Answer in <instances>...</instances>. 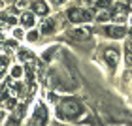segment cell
<instances>
[{
	"mask_svg": "<svg viewBox=\"0 0 132 126\" xmlns=\"http://www.w3.org/2000/svg\"><path fill=\"white\" fill-rule=\"evenodd\" d=\"M57 113L62 119H76V117H79L83 113V105L77 100H62L61 105H59V109H57Z\"/></svg>",
	"mask_w": 132,
	"mask_h": 126,
	"instance_id": "6da1fadb",
	"label": "cell"
},
{
	"mask_svg": "<svg viewBox=\"0 0 132 126\" xmlns=\"http://www.w3.org/2000/svg\"><path fill=\"white\" fill-rule=\"evenodd\" d=\"M68 19L72 23H85V21L93 19V13L89 10H83V8H70L68 10Z\"/></svg>",
	"mask_w": 132,
	"mask_h": 126,
	"instance_id": "7a4b0ae2",
	"label": "cell"
},
{
	"mask_svg": "<svg viewBox=\"0 0 132 126\" xmlns=\"http://www.w3.org/2000/svg\"><path fill=\"white\" fill-rule=\"evenodd\" d=\"M102 34L110 36V38H123V36L127 34V30H125L123 26H104Z\"/></svg>",
	"mask_w": 132,
	"mask_h": 126,
	"instance_id": "3957f363",
	"label": "cell"
},
{
	"mask_svg": "<svg viewBox=\"0 0 132 126\" xmlns=\"http://www.w3.org/2000/svg\"><path fill=\"white\" fill-rule=\"evenodd\" d=\"M45 122H47V109L38 107L34 113V126H45Z\"/></svg>",
	"mask_w": 132,
	"mask_h": 126,
	"instance_id": "277c9868",
	"label": "cell"
},
{
	"mask_svg": "<svg viewBox=\"0 0 132 126\" xmlns=\"http://www.w3.org/2000/svg\"><path fill=\"white\" fill-rule=\"evenodd\" d=\"M104 60L111 66V68H115V64H117V60H119V53L115 51V49H106L104 51Z\"/></svg>",
	"mask_w": 132,
	"mask_h": 126,
	"instance_id": "5b68a950",
	"label": "cell"
},
{
	"mask_svg": "<svg viewBox=\"0 0 132 126\" xmlns=\"http://www.w3.org/2000/svg\"><path fill=\"white\" fill-rule=\"evenodd\" d=\"M70 36H72L74 40L83 41V40H89V36H91V30H89V28H74V30L70 32Z\"/></svg>",
	"mask_w": 132,
	"mask_h": 126,
	"instance_id": "8992f818",
	"label": "cell"
},
{
	"mask_svg": "<svg viewBox=\"0 0 132 126\" xmlns=\"http://www.w3.org/2000/svg\"><path fill=\"white\" fill-rule=\"evenodd\" d=\"M32 11H34L36 15H47L49 8H47V4H44V2H34V6H32Z\"/></svg>",
	"mask_w": 132,
	"mask_h": 126,
	"instance_id": "52a82bcc",
	"label": "cell"
},
{
	"mask_svg": "<svg viewBox=\"0 0 132 126\" xmlns=\"http://www.w3.org/2000/svg\"><path fill=\"white\" fill-rule=\"evenodd\" d=\"M42 32L44 34H53L55 32V21L53 19H45L42 23Z\"/></svg>",
	"mask_w": 132,
	"mask_h": 126,
	"instance_id": "ba28073f",
	"label": "cell"
},
{
	"mask_svg": "<svg viewBox=\"0 0 132 126\" xmlns=\"http://www.w3.org/2000/svg\"><path fill=\"white\" fill-rule=\"evenodd\" d=\"M21 21H23V25H25V26H28V28H30V26H34V13H28V11H27V13H23V17H21Z\"/></svg>",
	"mask_w": 132,
	"mask_h": 126,
	"instance_id": "9c48e42d",
	"label": "cell"
},
{
	"mask_svg": "<svg viewBox=\"0 0 132 126\" xmlns=\"http://www.w3.org/2000/svg\"><path fill=\"white\" fill-rule=\"evenodd\" d=\"M0 19H2L4 23H8V25H15V17H11L8 13H2V15H0Z\"/></svg>",
	"mask_w": 132,
	"mask_h": 126,
	"instance_id": "30bf717a",
	"label": "cell"
},
{
	"mask_svg": "<svg viewBox=\"0 0 132 126\" xmlns=\"http://www.w3.org/2000/svg\"><path fill=\"white\" fill-rule=\"evenodd\" d=\"M6 66H8V58H6V57H0V77H2Z\"/></svg>",
	"mask_w": 132,
	"mask_h": 126,
	"instance_id": "8fae6325",
	"label": "cell"
},
{
	"mask_svg": "<svg viewBox=\"0 0 132 126\" xmlns=\"http://www.w3.org/2000/svg\"><path fill=\"white\" fill-rule=\"evenodd\" d=\"M19 57L23 58V60H32V58H34V57H32V53H28V51H21V53H19Z\"/></svg>",
	"mask_w": 132,
	"mask_h": 126,
	"instance_id": "7c38bea8",
	"label": "cell"
},
{
	"mask_svg": "<svg viewBox=\"0 0 132 126\" xmlns=\"http://www.w3.org/2000/svg\"><path fill=\"white\" fill-rule=\"evenodd\" d=\"M110 4H111L110 0H98V2H96V6H98L100 10H102V8H104V10H106V8H110Z\"/></svg>",
	"mask_w": 132,
	"mask_h": 126,
	"instance_id": "4fadbf2b",
	"label": "cell"
},
{
	"mask_svg": "<svg viewBox=\"0 0 132 126\" xmlns=\"http://www.w3.org/2000/svg\"><path fill=\"white\" fill-rule=\"evenodd\" d=\"M96 19H98L100 23H106L108 19H110V15H108L106 11H102V13H98V17H96Z\"/></svg>",
	"mask_w": 132,
	"mask_h": 126,
	"instance_id": "5bb4252c",
	"label": "cell"
},
{
	"mask_svg": "<svg viewBox=\"0 0 132 126\" xmlns=\"http://www.w3.org/2000/svg\"><path fill=\"white\" fill-rule=\"evenodd\" d=\"M6 109H13V107H15V100H6Z\"/></svg>",
	"mask_w": 132,
	"mask_h": 126,
	"instance_id": "9a60e30c",
	"label": "cell"
},
{
	"mask_svg": "<svg viewBox=\"0 0 132 126\" xmlns=\"http://www.w3.org/2000/svg\"><path fill=\"white\" fill-rule=\"evenodd\" d=\"M55 49H57V47H51L49 51H45V55H44V60H49V57L53 55V53H55Z\"/></svg>",
	"mask_w": 132,
	"mask_h": 126,
	"instance_id": "2e32d148",
	"label": "cell"
},
{
	"mask_svg": "<svg viewBox=\"0 0 132 126\" xmlns=\"http://www.w3.org/2000/svg\"><path fill=\"white\" fill-rule=\"evenodd\" d=\"M6 126H17V119L15 117H10L8 122H6Z\"/></svg>",
	"mask_w": 132,
	"mask_h": 126,
	"instance_id": "e0dca14e",
	"label": "cell"
},
{
	"mask_svg": "<svg viewBox=\"0 0 132 126\" xmlns=\"http://www.w3.org/2000/svg\"><path fill=\"white\" fill-rule=\"evenodd\" d=\"M11 75H13V77H19L21 75V68H19V66H15V68L11 70Z\"/></svg>",
	"mask_w": 132,
	"mask_h": 126,
	"instance_id": "ac0fdd59",
	"label": "cell"
},
{
	"mask_svg": "<svg viewBox=\"0 0 132 126\" xmlns=\"http://www.w3.org/2000/svg\"><path fill=\"white\" fill-rule=\"evenodd\" d=\"M17 8H19V10H23V8H27V0H17Z\"/></svg>",
	"mask_w": 132,
	"mask_h": 126,
	"instance_id": "d6986e66",
	"label": "cell"
},
{
	"mask_svg": "<svg viewBox=\"0 0 132 126\" xmlns=\"http://www.w3.org/2000/svg\"><path fill=\"white\" fill-rule=\"evenodd\" d=\"M27 38H28V40H36V38H38V34H36V32H30Z\"/></svg>",
	"mask_w": 132,
	"mask_h": 126,
	"instance_id": "ffe728a7",
	"label": "cell"
},
{
	"mask_svg": "<svg viewBox=\"0 0 132 126\" xmlns=\"http://www.w3.org/2000/svg\"><path fill=\"white\" fill-rule=\"evenodd\" d=\"M15 36H17V38H21V36H23V32H21V28H15Z\"/></svg>",
	"mask_w": 132,
	"mask_h": 126,
	"instance_id": "44dd1931",
	"label": "cell"
},
{
	"mask_svg": "<svg viewBox=\"0 0 132 126\" xmlns=\"http://www.w3.org/2000/svg\"><path fill=\"white\" fill-rule=\"evenodd\" d=\"M8 47H13V49H15L17 43H15V41H8Z\"/></svg>",
	"mask_w": 132,
	"mask_h": 126,
	"instance_id": "7402d4cb",
	"label": "cell"
},
{
	"mask_svg": "<svg viewBox=\"0 0 132 126\" xmlns=\"http://www.w3.org/2000/svg\"><path fill=\"white\" fill-rule=\"evenodd\" d=\"M64 2H66V0H53V4H57V6L59 4H64Z\"/></svg>",
	"mask_w": 132,
	"mask_h": 126,
	"instance_id": "603a6c76",
	"label": "cell"
},
{
	"mask_svg": "<svg viewBox=\"0 0 132 126\" xmlns=\"http://www.w3.org/2000/svg\"><path fill=\"white\" fill-rule=\"evenodd\" d=\"M79 4H91V0H77Z\"/></svg>",
	"mask_w": 132,
	"mask_h": 126,
	"instance_id": "cb8c5ba5",
	"label": "cell"
}]
</instances>
